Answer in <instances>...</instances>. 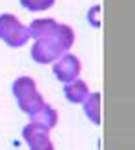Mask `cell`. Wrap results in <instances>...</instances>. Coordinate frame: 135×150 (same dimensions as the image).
Segmentation results:
<instances>
[{
  "instance_id": "cell-1",
  "label": "cell",
  "mask_w": 135,
  "mask_h": 150,
  "mask_svg": "<svg viewBox=\"0 0 135 150\" xmlns=\"http://www.w3.org/2000/svg\"><path fill=\"white\" fill-rule=\"evenodd\" d=\"M73 42H75L73 29L66 24H57V28L49 35L35 40V46L31 48V57L35 62L40 64L55 62L62 53H68Z\"/></svg>"
},
{
  "instance_id": "cell-2",
  "label": "cell",
  "mask_w": 135,
  "mask_h": 150,
  "mask_svg": "<svg viewBox=\"0 0 135 150\" xmlns=\"http://www.w3.org/2000/svg\"><path fill=\"white\" fill-rule=\"evenodd\" d=\"M13 95L18 101L20 110L26 112L27 115L31 112H35L44 103L42 95L37 92V84L31 77H18L15 81L13 82Z\"/></svg>"
},
{
  "instance_id": "cell-3",
  "label": "cell",
  "mask_w": 135,
  "mask_h": 150,
  "mask_svg": "<svg viewBox=\"0 0 135 150\" xmlns=\"http://www.w3.org/2000/svg\"><path fill=\"white\" fill-rule=\"evenodd\" d=\"M0 39L9 48H20L31 39L29 29L11 13L0 15Z\"/></svg>"
},
{
  "instance_id": "cell-4",
  "label": "cell",
  "mask_w": 135,
  "mask_h": 150,
  "mask_svg": "<svg viewBox=\"0 0 135 150\" xmlns=\"http://www.w3.org/2000/svg\"><path fill=\"white\" fill-rule=\"evenodd\" d=\"M53 73H55V77L60 81L62 84H68V82L79 79V75H80V61L75 55H71V53H62L53 64Z\"/></svg>"
},
{
  "instance_id": "cell-5",
  "label": "cell",
  "mask_w": 135,
  "mask_h": 150,
  "mask_svg": "<svg viewBox=\"0 0 135 150\" xmlns=\"http://www.w3.org/2000/svg\"><path fill=\"white\" fill-rule=\"evenodd\" d=\"M24 139L31 150H53V143L49 139L48 128H44L40 125L29 123L24 128Z\"/></svg>"
},
{
  "instance_id": "cell-6",
  "label": "cell",
  "mask_w": 135,
  "mask_h": 150,
  "mask_svg": "<svg viewBox=\"0 0 135 150\" xmlns=\"http://www.w3.org/2000/svg\"><path fill=\"white\" fill-rule=\"evenodd\" d=\"M89 95V90H88V84L80 79H75L71 82L64 84V97L70 103H75V104H82L86 101V97Z\"/></svg>"
},
{
  "instance_id": "cell-7",
  "label": "cell",
  "mask_w": 135,
  "mask_h": 150,
  "mask_svg": "<svg viewBox=\"0 0 135 150\" xmlns=\"http://www.w3.org/2000/svg\"><path fill=\"white\" fill-rule=\"evenodd\" d=\"M29 117H31V123L40 125V126H44V128H48V130L53 125H57V112L46 103H42L35 112H31Z\"/></svg>"
},
{
  "instance_id": "cell-8",
  "label": "cell",
  "mask_w": 135,
  "mask_h": 150,
  "mask_svg": "<svg viewBox=\"0 0 135 150\" xmlns=\"http://www.w3.org/2000/svg\"><path fill=\"white\" fill-rule=\"evenodd\" d=\"M57 24H58V22L53 20V18H37V20H33L31 24L27 26L29 37H33L35 40H39V39H42V37L49 35L57 28Z\"/></svg>"
},
{
  "instance_id": "cell-9",
  "label": "cell",
  "mask_w": 135,
  "mask_h": 150,
  "mask_svg": "<svg viewBox=\"0 0 135 150\" xmlns=\"http://www.w3.org/2000/svg\"><path fill=\"white\" fill-rule=\"evenodd\" d=\"M82 104H84V114L89 117V121L93 125H101V93L89 92V95Z\"/></svg>"
},
{
  "instance_id": "cell-10",
  "label": "cell",
  "mask_w": 135,
  "mask_h": 150,
  "mask_svg": "<svg viewBox=\"0 0 135 150\" xmlns=\"http://www.w3.org/2000/svg\"><path fill=\"white\" fill-rule=\"evenodd\" d=\"M55 0H20V6L26 7L27 11H48L53 7Z\"/></svg>"
},
{
  "instance_id": "cell-11",
  "label": "cell",
  "mask_w": 135,
  "mask_h": 150,
  "mask_svg": "<svg viewBox=\"0 0 135 150\" xmlns=\"http://www.w3.org/2000/svg\"><path fill=\"white\" fill-rule=\"evenodd\" d=\"M101 13H102V7L99 4H95L91 6L88 9V22H89V26L95 28V29H99L102 26V20H101Z\"/></svg>"
}]
</instances>
